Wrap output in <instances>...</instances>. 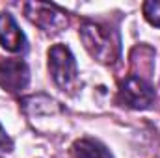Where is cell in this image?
I'll list each match as a JSON object with an SVG mask.
<instances>
[{"label": "cell", "mask_w": 160, "mask_h": 158, "mask_svg": "<svg viewBox=\"0 0 160 158\" xmlns=\"http://www.w3.org/2000/svg\"><path fill=\"white\" fill-rule=\"evenodd\" d=\"M80 36L93 58L102 63H112L119 56V36L106 26L95 22H84L80 26Z\"/></svg>", "instance_id": "6da1fadb"}, {"label": "cell", "mask_w": 160, "mask_h": 158, "mask_svg": "<svg viewBox=\"0 0 160 158\" xmlns=\"http://www.w3.org/2000/svg\"><path fill=\"white\" fill-rule=\"evenodd\" d=\"M48 69L54 82L62 89H69L77 82V75H78L77 62L65 45H54L48 50Z\"/></svg>", "instance_id": "7a4b0ae2"}, {"label": "cell", "mask_w": 160, "mask_h": 158, "mask_svg": "<svg viewBox=\"0 0 160 158\" xmlns=\"http://www.w3.org/2000/svg\"><path fill=\"white\" fill-rule=\"evenodd\" d=\"M119 101L128 108H147L155 101V89L147 80L130 75L121 84Z\"/></svg>", "instance_id": "3957f363"}, {"label": "cell", "mask_w": 160, "mask_h": 158, "mask_svg": "<svg viewBox=\"0 0 160 158\" xmlns=\"http://www.w3.org/2000/svg\"><path fill=\"white\" fill-rule=\"evenodd\" d=\"M30 78L28 65L22 60H2L0 62V86L6 91H21Z\"/></svg>", "instance_id": "277c9868"}, {"label": "cell", "mask_w": 160, "mask_h": 158, "mask_svg": "<svg viewBox=\"0 0 160 158\" xmlns=\"http://www.w3.org/2000/svg\"><path fill=\"white\" fill-rule=\"evenodd\" d=\"M26 15L28 19H32L39 28H45V30H58L65 24V15L62 11H58L54 6H48V4H26Z\"/></svg>", "instance_id": "5b68a950"}, {"label": "cell", "mask_w": 160, "mask_h": 158, "mask_svg": "<svg viewBox=\"0 0 160 158\" xmlns=\"http://www.w3.org/2000/svg\"><path fill=\"white\" fill-rule=\"evenodd\" d=\"M0 45L9 52H21L26 45L24 34L9 13H0Z\"/></svg>", "instance_id": "8992f818"}, {"label": "cell", "mask_w": 160, "mask_h": 158, "mask_svg": "<svg viewBox=\"0 0 160 158\" xmlns=\"http://www.w3.org/2000/svg\"><path fill=\"white\" fill-rule=\"evenodd\" d=\"M73 158H112V155L97 140L84 138L73 145Z\"/></svg>", "instance_id": "52a82bcc"}, {"label": "cell", "mask_w": 160, "mask_h": 158, "mask_svg": "<svg viewBox=\"0 0 160 158\" xmlns=\"http://www.w3.org/2000/svg\"><path fill=\"white\" fill-rule=\"evenodd\" d=\"M142 7H143L145 19H147L153 26H158L160 28V2H145Z\"/></svg>", "instance_id": "ba28073f"}, {"label": "cell", "mask_w": 160, "mask_h": 158, "mask_svg": "<svg viewBox=\"0 0 160 158\" xmlns=\"http://www.w3.org/2000/svg\"><path fill=\"white\" fill-rule=\"evenodd\" d=\"M11 147H13V143H11L9 136L6 134V130L0 125V153H8V151H11Z\"/></svg>", "instance_id": "9c48e42d"}]
</instances>
